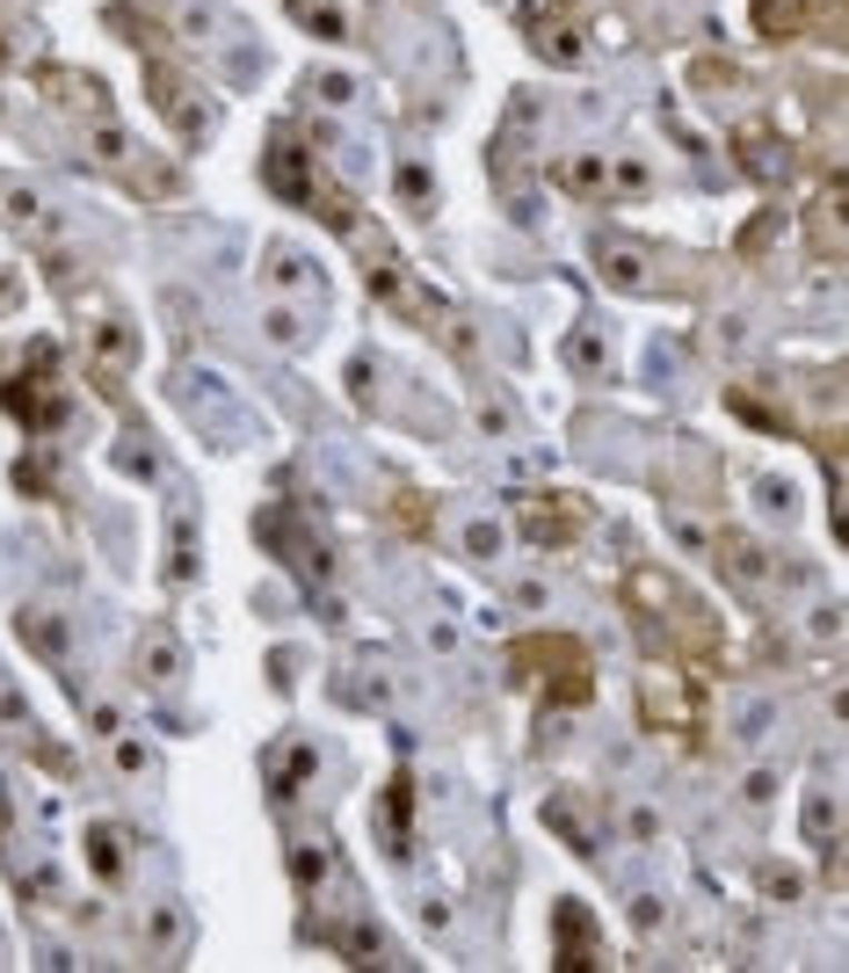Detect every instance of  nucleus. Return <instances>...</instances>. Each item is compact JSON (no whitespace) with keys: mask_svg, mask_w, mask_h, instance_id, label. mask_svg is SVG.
Returning <instances> with one entry per match:
<instances>
[{"mask_svg":"<svg viewBox=\"0 0 849 973\" xmlns=\"http://www.w3.org/2000/svg\"><path fill=\"white\" fill-rule=\"evenodd\" d=\"M509 676L516 683H538L545 705H588V691H596V668H588V654L573 647V639L559 633H530L509 647Z\"/></svg>","mask_w":849,"mask_h":973,"instance_id":"nucleus-1","label":"nucleus"},{"mask_svg":"<svg viewBox=\"0 0 849 973\" xmlns=\"http://www.w3.org/2000/svg\"><path fill=\"white\" fill-rule=\"evenodd\" d=\"M639 719L653 726V734H682V726H697V691L676 676H647V705H639Z\"/></svg>","mask_w":849,"mask_h":973,"instance_id":"nucleus-2","label":"nucleus"},{"mask_svg":"<svg viewBox=\"0 0 849 973\" xmlns=\"http://www.w3.org/2000/svg\"><path fill=\"white\" fill-rule=\"evenodd\" d=\"M523 538L530 545H573V538H581V509H573V502H552V495L530 502V509H523Z\"/></svg>","mask_w":849,"mask_h":973,"instance_id":"nucleus-3","label":"nucleus"},{"mask_svg":"<svg viewBox=\"0 0 849 973\" xmlns=\"http://www.w3.org/2000/svg\"><path fill=\"white\" fill-rule=\"evenodd\" d=\"M153 102H168V109H174V125H182V131H189V139H197V131H203V117H211V109H203V102H197V95H189V88H182V80H174V73H168V66H153Z\"/></svg>","mask_w":849,"mask_h":973,"instance_id":"nucleus-4","label":"nucleus"},{"mask_svg":"<svg viewBox=\"0 0 849 973\" xmlns=\"http://www.w3.org/2000/svg\"><path fill=\"white\" fill-rule=\"evenodd\" d=\"M602 175H610V168H602V160L573 153V160H559V168H552V182L567 189V197H602V189H610V182H602Z\"/></svg>","mask_w":849,"mask_h":973,"instance_id":"nucleus-5","label":"nucleus"},{"mask_svg":"<svg viewBox=\"0 0 849 973\" xmlns=\"http://www.w3.org/2000/svg\"><path fill=\"white\" fill-rule=\"evenodd\" d=\"M0 218H8L16 232H37V226H44V197H37L30 182H8V189H0Z\"/></svg>","mask_w":849,"mask_h":973,"instance_id":"nucleus-6","label":"nucleus"},{"mask_svg":"<svg viewBox=\"0 0 849 973\" xmlns=\"http://www.w3.org/2000/svg\"><path fill=\"white\" fill-rule=\"evenodd\" d=\"M596 262H602V277H610V284H625V291H647V262H639L632 248L602 240V248H596Z\"/></svg>","mask_w":849,"mask_h":973,"instance_id":"nucleus-7","label":"nucleus"},{"mask_svg":"<svg viewBox=\"0 0 849 973\" xmlns=\"http://www.w3.org/2000/svg\"><path fill=\"white\" fill-rule=\"evenodd\" d=\"M756 30L762 37H799L806 30V0H756Z\"/></svg>","mask_w":849,"mask_h":973,"instance_id":"nucleus-8","label":"nucleus"},{"mask_svg":"<svg viewBox=\"0 0 849 973\" xmlns=\"http://www.w3.org/2000/svg\"><path fill=\"white\" fill-rule=\"evenodd\" d=\"M88 857H94V872H102L109 886L124 880V835L117 828H88Z\"/></svg>","mask_w":849,"mask_h":973,"instance_id":"nucleus-9","label":"nucleus"},{"mask_svg":"<svg viewBox=\"0 0 849 973\" xmlns=\"http://www.w3.org/2000/svg\"><path fill=\"white\" fill-rule=\"evenodd\" d=\"M102 356H109V371H124V364H131V327L117 320V312H109V327L94 320V364H102Z\"/></svg>","mask_w":849,"mask_h":973,"instance_id":"nucleus-10","label":"nucleus"},{"mask_svg":"<svg viewBox=\"0 0 849 973\" xmlns=\"http://www.w3.org/2000/svg\"><path fill=\"white\" fill-rule=\"evenodd\" d=\"M22 633H30V647H37V654L66 662V618H44V610H22Z\"/></svg>","mask_w":849,"mask_h":973,"instance_id":"nucleus-11","label":"nucleus"},{"mask_svg":"<svg viewBox=\"0 0 849 973\" xmlns=\"http://www.w3.org/2000/svg\"><path fill=\"white\" fill-rule=\"evenodd\" d=\"M139 676H146V683H174V676H182V654H174L168 639H153V647L139 654Z\"/></svg>","mask_w":849,"mask_h":973,"instance_id":"nucleus-12","label":"nucleus"},{"mask_svg":"<svg viewBox=\"0 0 849 973\" xmlns=\"http://www.w3.org/2000/svg\"><path fill=\"white\" fill-rule=\"evenodd\" d=\"M291 16L306 22L312 37H341V8H320V0H291Z\"/></svg>","mask_w":849,"mask_h":973,"instance_id":"nucleus-13","label":"nucleus"},{"mask_svg":"<svg viewBox=\"0 0 849 973\" xmlns=\"http://www.w3.org/2000/svg\"><path fill=\"white\" fill-rule=\"evenodd\" d=\"M117 771L139 777V771H146V748H139V742H117Z\"/></svg>","mask_w":849,"mask_h":973,"instance_id":"nucleus-14","label":"nucleus"},{"mask_svg":"<svg viewBox=\"0 0 849 973\" xmlns=\"http://www.w3.org/2000/svg\"><path fill=\"white\" fill-rule=\"evenodd\" d=\"M16 298H22V291H16V277H0V312L16 306Z\"/></svg>","mask_w":849,"mask_h":973,"instance_id":"nucleus-15","label":"nucleus"},{"mask_svg":"<svg viewBox=\"0 0 849 973\" xmlns=\"http://www.w3.org/2000/svg\"><path fill=\"white\" fill-rule=\"evenodd\" d=\"M0 835H8V800H0Z\"/></svg>","mask_w":849,"mask_h":973,"instance_id":"nucleus-16","label":"nucleus"}]
</instances>
